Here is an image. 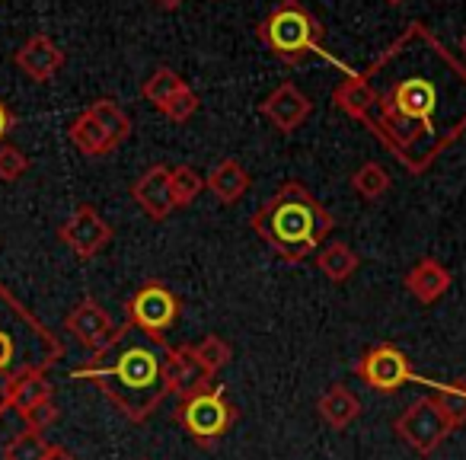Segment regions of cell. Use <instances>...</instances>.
<instances>
[{
    "instance_id": "6da1fadb",
    "label": "cell",
    "mask_w": 466,
    "mask_h": 460,
    "mask_svg": "<svg viewBox=\"0 0 466 460\" xmlns=\"http://www.w3.org/2000/svg\"><path fill=\"white\" fill-rule=\"evenodd\" d=\"M332 106L419 176L466 135V65L415 20L364 71L345 74Z\"/></svg>"
},
{
    "instance_id": "7a4b0ae2",
    "label": "cell",
    "mask_w": 466,
    "mask_h": 460,
    "mask_svg": "<svg viewBox=\"0 0 466 460\" xmlns=\"http://www.w3.org/2000/svg\"><path fill=\"white\" fill-rule=\"evenodd\" d=\"M167 349V342L125 323L118 326L116 339L86 364L74 368L71 377L103 390L128 422H144L169 394L163 381Z\"/></svg>"
},
{
    "instance_id": "3957f363",
    "label": "cell",
    "mask_w": 466,
    "mask_h": 460,
    "mask_svg": "<svg viewBox=\"0 0 466 460\" xmlns=\"http://www.w3.org/2000/svg\"><path fill=\"white\" fill-rule=\"evenodd\" d=\"M249 227L281 262L298 266L307 256H317V250L336 227V218L304 182L288 179L272 199L262 201L259 211L249 218Z\"/></svg>"
},
{
    "instance_id": "277c9868",
    "label": "cell",
    "mask_w": 466,
    "mask_h": 460,
    "mask_svg": "<svg viewBox=\"0 0 466 460\" xmlns=\"http://www.w3.org/2000/svg\"><path fill=\"white\" fill-rule=\"evenodd\" d=\"M61 355V339L0 285V377L14 381L26 371H48Z\"/></svg>"
},
{
    "instance_id": "5b68a950",
    "label": "cell",
    "mask_w": 466,
    "mask_h": 460,
    "mask_svg": "<svg viewBox=\"0 0 466 460\" xmlns=\"http://www.w3.org/2000/svg\"><path fill=\"white\" fill-rule=\"evenodd\" d=\"M323 23L310 14V10L300 4V0H279L272 10H268L266 20L256 26V39L266 46V52L272 58H279L281 65H304L310 58H326L329 65H336L339 71L351 74L349 67L339 58H332L323 48Z\"/></svg>"
},
{
    "instance_id": "8992f818",
    "label": "cell",
    "mask_w": 466,
    "mask_h": 460,
    "mask_svg": "<svg viewBox=\"0 0 466 460\" xmlns=\"http://www.w3.org/2000/svg\"><path fill=\"white\" fill-rule=\"evenodd\" d=\"M176 425L188 434L198 447H214L240 419V409L227 400L224 383L205 381L192 394L179 396V406L173 413Z\"/></svg>"
},
{
    "instance_id": "52a82bcc",
    "label": "cell",
    "mask_w": 466,
    "mask_h": 460,
    "mask_svg": "<svg viewBox=\"0 0 466 460\" xmlns=\"http://www.w3.org/2000/svg\"><path fill=\"white\" fill-rule=\"evenodd\" d=\"M179 313H182V301L176 298L173 288L160 279H150L128 298V304H125V323L147 332L150 339L167 342V332H173V326L179 323Z\"/></svg>"
},
{
    "instance_id": "ba28073f",
    "label": "cell",
    "mask_w": 466,
    "mask_h": 460,
    "mask_svg": "<svg viewBox=\"0 0 466 460\" xmlns=\"http://www.w3.org/2000/svg\"><path fill=\"white\" fill-rule=\"evenodd\" d=\"M393 428L415 454H421V457L434 454L441 445H444L447 434H453V425L447 422V415L441 413L434 396H419V400L396 419Z\"/></svg>"
},
{
    "instance_id": "9c48e42d",
    "label": "cell",
    "mask_w": 466,
    "mask_h": 460,
    "mask_svg": "<svg viewBox=\"0 0 466 460\" xmlns=\"http://www.w3.org/2000/svg\"><path fill=\"white\" fill-rule=\"evenodd\" d=\"M355 374L361 377L370 390H377V394H396V390L406 387V383L419 381V374H415L406 352L396 349L393 342H380L364 352L355 362Z\"/></svg>"
},
{
    "instance_id": "30bf717a",
    "label": "cell",
    "mask_w": 466,
    "mask_h": 460,
    "mask_svg": "<svg viewBox=\"0 0 466 460\" xmlns=\"http://www.w3.org/2000/svg\"><path fill=\"white\" fill-rule=\"evenodd\" d=\"M58 237L80 262H90L93 256H99L109 247L116 230H112V224L93 205H77L71 218L58 227Z\"/></svg>"
},
{
    "instance_id": "8fae6325",
    "label": "cell",
    "mask_w": 466,
    "mask_h": 460,
    "mask_svg": "<svg viewBox=\"0 0 466 460\" xmlns=\"http://www.w3.org/2000/svg\"><path fill=\"white\" fill-rule=\"evenodd\" d=\"M259 112L279 135H294L313 116V99L298 84L285 80L259 103Z\"/></svg>"
},
{
    "instance_id": "7c38bea8",
    "label": "cell",
    "mask_w": 466,
    "mask_h": 460,
    "mask_svg": "<svg viewBox=\"0 0 466 460\" xmlns=\"http://www.w3.org/2000/svg\"><path fill=\"white\" fill-rule=\"evenodd\" d=\"M65 330L71 332L84 349H90L93 355H96V352H103L106 345L116 339L118 326L112 323V317L106 313V307L99 304L96 298L86 294V298H80L77 304L71 307V313L65 317Z\"/></svg>"
},
{
    "instance_id": "4fadbf2b",
    "label": "cell",
    "mask_w": 466,
    "mask_h": 460,
    "mask_svg": "<svg viewBox=\"0 0 466 460\" xmlns=\"http://www.w3.org/2000/svg\"><path fill=\"white\" fill-rule=\"evenodd\" d=\"M14 65L20 67L23 77H29L33 84H48V80H55V74L65 67V52H61V46L52 36L35 33L14 52Z\"/></svg>"
},
{
    "instance_id": "5bb4252c",
    "label": "cell",
    "mask_w": 466,
    "mask_h": 460,
    "mask_svg": "<svg viewBox=\"0 0 466 460\" xmlns=\"http://www.w3.org/2000/svg\"><path fill=\"white\" fill-rule=\"evenodd\" d=\"M169 173H173L169 167L154 163V167L144 169L135 179V186H131V199L137 201V208H141L150 220H167L169 214L176 211L173 189H169Z\"/></svg>"
},
{
    "instance_id": "9a60e30c",
    "label": "cell",
    "mask_w": 466,
    "mask_h": 460,
    "mask_svg": "<svg viewBox=\"0 0 466 460\" xmlns=\"http://www.w3.org/2000/svg\"><path fill=\"white\" fill-rule=\"evenodd\" d=\"M163 381H167V390L176 396L192 394L195 387H201L208 377V371L201 368V362L195 358L192 345H169L167 349V362H163Z\"/></svg>"
},
{
    "instance_id": "2e32d148",
    "label": "cell",
    "mask_w": 466,
    "mask_h": 460,
    "mask_svg": "<svg viewBox=\"0 0 466 460\" xmlns=\"http://www.w3.org/2000/svg\"><path fill=\"white\" fill-rule=\"evenodd\" d=\"M402 281H406V291L412 294L419 304H434V301L444 298L447 288H451V272H447L434 256H425V260H419L409 269Z\"/></svg>"
},
{
    "instance_id": "e0dca14e",
    "label": "cell",
    "mask_w": 466,
    "mask_h": 460,
    "mask_svg": "<svg viewBox=\"0 0 466 460\" xmlns=\"http://www.w3.org/2000/svg\"><path fill=\"white\" fill-rule=\"evenodd\" d=\"M205 182L220 205H237L249 192V186H253L247 167L240 160H233V157H224V160L214 163L211 173L205 176Z\"/></svg>"
},
{
    "instance_id": "ac0fdd59",
    "label": "cell",
    "mask_w": 466,
    "mask_h": 460,
    "mask_svg": "<svg viewBox=\"0 0 466 460\" xmlns=\"http://www.w3.org/2000/svg\"><path fill=\"white\" fill-rule=\"evenodd\" d=\"M46 400H55V383L48 377V371H26V374L7 381V406L16 415L29 413V409Z\"/></svg>"
},
{
    "instance_id": "d6986e66",
    "label": "cell",
    "mask_w": 466,
    "mask_h": 460,
    "mask_svg": "<svg viewBox=\"0 0 466 460\" xmlns=\"http://www.w3.org/2000/svg\"><path fill=\"white\" fill-rule=\"evenodd\" d=\"M317 409H319V419H323L326 425L342 432V428H349L351 422L361 415V400H358L345 383H332V387L319 396Z\"/></svg>"
},
{
    "instance_id": "ffe728a7",
    "label": "cell",
    "mask_w": 466,
    "mask_h": 460,
    "mask_svg": "<svg viewBox=\"0 0 466 460\" xmlns=\"http://www.w3.org/2000/svg\"><path fill=\"white\" fill-rule=\"evenodd\" d=\"M67 138H71L74 148H77L84 157H90V160H96V157H109L112 150H116V141L109 138V131H106L86 109L71 122Z\"/></svg>"
},
{
    "instance_id": "44dd1931",
    "label": "cell",
    "mask_w": 466,
    "mask_h": 460,
    "mask_svg": "<svg viewBox=\"0 0 466 460\" xmlns=\"http://www.w3.org/2000/svg\"><path fill=\"white\" fill-rule=\"evenodd\" d=\"M358 266H361V256H358L355 250H351L349 243H342V240H336V243H329V247H319L317 250V269L329 281H336V285L349 281L351 275L358 272Z\"/></svg>"
},
{
    "instance_id": "7402d4cb",
    "label": "cell",
    "mask_w": 466,
    "mask_h": 460,
    "mask_svg": "<svg viewBox=\"0 0 466 460\" xmlns=\"http://www.w3.org/2000/svg\"><path fill=\"white\" fill-rule=\"evenodd\" d=\"M86 112H90L93 118H96L99 125H103L106 131H109V138L116 141V148L118 144H125L131 138V116L122 109V106L116 103L112 97H99V99H93L90 106H86Z\"/></svg>"
},
{
    "instance_id": "603a6c76",
    "label": "cell",
    "mask_w": 466,
    "mask_h": 460,
    "mask_svg": "<svg viewBox=\"0 0 466 460\" xmlns=\"http://www.w3.org/2000/svg\"><path fill=\"white\" fill-rule=\"evenodd\" d=\"M186 87H188L186 77L176 74L173 67H157V71L141 84V99L163 112V106H167L179 90H186Z\"/></svg>"
},
{
    "instance_id": "cb8c5ba5",
    "label": "cell",
    "mask_w": 466,
    "mask_h": 460,
    "mask_svg": "<svg viewBox=\"0 0 466 460\" xmlns=\"http://www.w3.org/2000/svg\"><path fill=\"white\" fill-rule=\"evenodd\" d=\"M434 387V400H438L441 413L447 415V422L457 432L460 425H466V381H451V383H434L425 381Z\"/></svg>"
},
{
    "instance_id": "d4e9b609",
    "label": "cell",
    "mask_w": 466,
    "mask_h": 460,
    "mask_svg": "<svg viewBox=\"0 0 466 460\" xmlns=\"http://www.w3.org/2000/svg\"><path fill=\"white\" fill-rule=\"evenodd\" d=\"M390 186H393L390 173L380 167V163H374V160H368L364 167H358L355 173H351V189H355V192L361 195L364 201L383 199V195L390 192Z\"/></svg>"
},
{
    "instance_id": "484cf974",
    "label": "cell",
    "mask_w": 466,
    "mask_h": 460,
    "mask_svg": "<svg viewBox=\"0 0 466 460\" xmlns=\"http://www.w3.org/2000/svg\"><path fill=\"white\" fill-rule=\"evenodd\" d=\"M55 445H48L46 434L35 432V428H26V432L14 434L4 447V460H48Z\"/></svg>"
},
{
    "instance_id": "4316f807",
    "label": "cell",
    "mask_w": 466,
    "mask_h": 460,
    "mask_svg": "<svg viewBox=\"0 0 466 460\" xmlns=\"http://www.w3.org/2000/svg\"><path fill=\"white\" fill-rule=\"evenodd\" d=\"M169 189H173V205L188 208L201 195V189H208V182L198 169L182 163V167H176L173 173H169Z\"/></svg>"
},
{
    "instance_id": "83f0119b",
    "label": "cell",
    "mask_w": 466,
    "mask_h": 460,
    "mask_svg": "<svg viewBox=\"0 0 466 460\" xmlns=\"http://www.w3.org/2000/svg\"><path fill=\"white\" fill-rule=\"evenodd\" d=\"M192 349H195V358L201 362V368L208 371V377H214L220 368H227V364H230V358H233L230 342H227V339H220L218 332H211V336H205L201 342H195Z\"/></svg>"
},
{
    "instance_id": "f1b7e54d",
    "label": "cell",
    "mask_w": 466,
    "mask_h": 460,
    "mask_svg": "<svg viewBox=\"0 0 466 460\" xmlns=\"http://www.w3.org/2000/svg\"><path fill=\"white\" fill-rule=\"evenodd\" d=\"M29 167H33V160H29V154L23 148H16V144H0V182H16L23 179V176L29 173Z\"/></svg>"
},
{
    "instance_id": "f546056e",
    "label": "cell",
    "mask_w": 466,
    "mask_h": 460,
    "mask_svg": "<svg viewBox=\"0 0 466 460\" xmlns=\"http://www.w3.org/2000/svg\"><path fill=\"white\" fill-rule=\"evenodd\" d=\"M198 106H201L198 93H195L192 87H186V90H179L173 99H169L167 106H163V116H167L169 122L182 125V122H188V118H192L195 112H198Z\"/></svg>"
},
{
    "instance_id": "4dcf8cb0",
    "label": "cell",
    "mask_w": 466,
    "mask_h": 460,
    "mask_svg": "<svg viewBox=\"0 0 466 460\" xmlns=\"http://www.w3.org/2000/svg\"><path fill=\"white\" fill-rule=\"evenodd\" d=\"M20 419L26 422V428L46 432V428H52L55 422L61 419V409H58V403H55V400H46V403H39V406L29 409V413H23Z\"/></svg>"
},
{
    "instance_id": "1f68e13d",
    "label": "cell",
    "mask_w": 466,
    "mask_h": 460,
    "mask_svg": "<svg viewBox=\"0 0 466 460\" xmlns=\"http://www.w3.org/2000/svg\"><path fill=\"white\" fill-rule=\"evenodd\" d=\"M14 128H16V116H14V109L4 103V97H0V144L7 141V135Z\"/></svg>"
},
{
    "instance_id": "d6a6232c",
    "label": "cell",
    "mask_w": 466,
    "mask_h": 460,
    "mask_svg": "<svg viewBox=\"0 0 466 460\" xmlns=\"http://www.w3.org/2000/svg\"><path fill=\"white\" fill-rule=\"evenodd\" d=\"M186 0H154V7H160V10H167V14H173V10H179Z\"/></svg>"
},
{
    "instance_id": "836d02e7",
    "label": "cell",
    "mask_w": 466,
    "mask_h": 460,
    "mask_svg": "<svg viewBox=\"0 0 466 460\" xmlns=\"http://www.w3.org/2000/svg\"><path fill=\"white\" fill-rule=\"evenodd\" d=\"M48 460H77V457H74V454L67 451V447H52V454H48Z\"/></svg>"
},
{
    "instance_id": "e575fe53",
    "label": "cell",
    "mask_w": 466,
    "mask_h": 460,
    "mask_svg": "<svg viewBox=\"0 0 466 460\" xmlns=\"http://www.w3.org/2000/svg\"><path fill=\"white\" fill-rule=\"evenodd\" d=\"M7 381H4V377H0V415L7 413Z\"/></svg>"
},
{
    "instance_id": "d590c367",
    "label": "cell",
    "mask_w": 466,
    "mask_h": 460,
    "mask_svg": "<svg viewBox=\"0 0 466 460\" xmlns=\"http://www.w3.org/2000/svg\"><path fill=\"white\" fill-rule=\"evenodd\" d=\"M383 4H390V7H402L406 0H383Z\"/></svg>"
},
{
    "instance_id": "8d00e7d4",
    "label": "cell",
    "mask_w": 466,
    "mask_h": 460,
    "mask_svg": "<svg viewBox=\"0 0 466 460\" xmlns=\"http://www.w3.org/2000/svg\"><path fill=\"white\" fill-rule=\"evenodd\" d=\"M460 52H463V58H466V33L460 36Z\"/></svg>"
}]
</instances>
